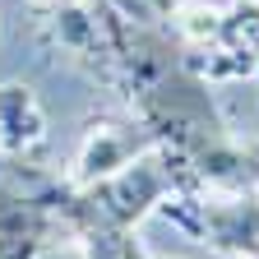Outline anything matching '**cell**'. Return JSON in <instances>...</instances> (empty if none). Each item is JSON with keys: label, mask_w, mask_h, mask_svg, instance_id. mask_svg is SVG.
<instances>
[{"label": "cell", "mask_w": 259, "mask_h": 259, "mask_svg": "<svg viewBox=\"0 0 259 259\" xmlns=\"http://www.w3.org/2000/svg\"><path fill=\"white\" fill-rule=\"evenodd\" d=\"M157 213L232 259H259V194L254 190H241V194L185 190L176 199H167Z\"/></svg>", "instance_id": "obj_1"}, {"label": "cell", "mask_w": 259, "mask_h": 259, "mask_svg": "<svg viewBox=\"0 0 259 259\" xmlns=\"http://www.w3.org/2000/svg\"><path fill=\"white\" fill-rule=\"evenodd\" d=\"M148 148H157L153 135H144V130L135 120H102V125H93L79 153H74V167H70V190H83V185H97V181H107L116 176L120 167H130L135 157H144Z\"/></svg>", "instance_id": "obj_2"}, {"label": "cell", "mask_w": 259, "mask_h": 259, "mask_svg": "<svg viewBox=\"0 0 259 259\" xmlns=\"http://www.w3.org/2000/svg\"><path fill=\"white\" fill-rule=\"evenodd\" d=\"M47 139V116L37 107V97L19 83L0 88V144L10 153H32Z\"/></svg>", "instance_id": "obj_3"}, {"label": "cell", "mask_w": 259, "mask_h": 259, "mask_svg": "<svg viewBox=\"0 0 259 259\" xmlns=\"http://www.w3.org/2000/svg\"><path fill=\"white\" fill-rule=\"evenodd\" d=\"M37 259H83L79 245H65V241H51L47 250H37Z\"/></svg>", "instance_id": "obj_4"}, {"label": "cell", "mask_w": 259, "mask_h": 259, "mask_svg": "<svg viewBox=\"0 0 259 259\" xmlns=\"http://www.w3.org/2000/svg\"><path fill=\"white\" fill-rule=\"evenodd\" d=\"M47 5H65V0H47Z\"/></svg>", "instance_id": "obj_5"}]
</instances>
